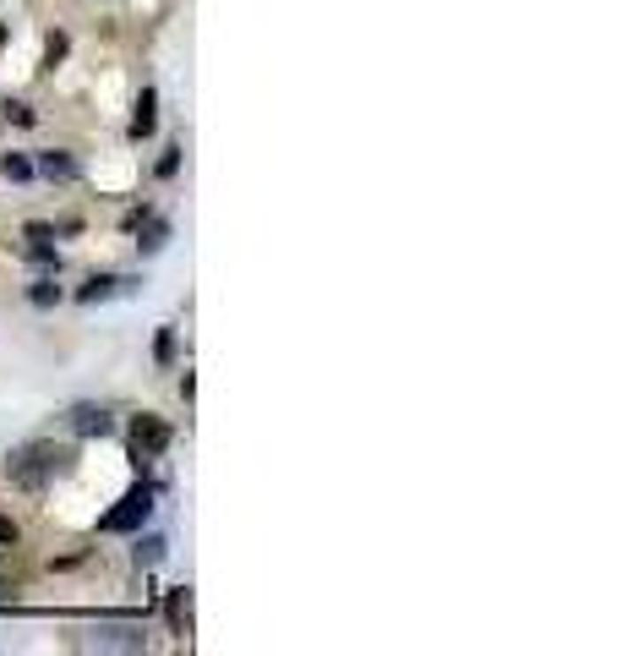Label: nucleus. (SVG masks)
I'll return each instance as SVG.
<instances>
[{
    "label": "nucleus",
    "mask_w": 622,
    "mask_h": 656,
    "mask_svg": "<svg viewBox=\"0 0 622 656\" xmlns=\"http://www.w3.org/2000/svg\"><path fill=\"white\" fill-rule=\"evenodd\" d=\"M65 465H72V454H65V449H17L6 459V476L17 487H44L55 471H65Z\"/></svg>",
    "instance_id": "nucleus-1"
},
{
    "label": "nucleus",
    "mask_w": 622,
    "mask_h": 656,
    "mask_svg": "<svg viewBox=\"0 0 622 656\" xmlns=\"http://www.w3.org/2000/svg\"><path fill=\"white\" fill-rule=\"evenodd\" d=\"M148 514H153V492H148V487H131L120 504H115L104 520H98V530H137Z\"/></svg>",
    "instance_id": "nucleus-2"
},
{
    "label": "nucleus",
    "mask_w": 622,
    "mask_h": 656,
    "mask_svg": "<svg viewBox=\"0 0 622 656\" xmlns=\"http://www.w3.org/2000/svg\"><path fill=\"white\" fill-rule=\"evenodd\" d=\"M170 421H158V416H137L131 421V454H137V465L142 459H158L164 449H170Z\"/></svg>",
    "instance_id": "nucleus-3"
},
{
    "label": "nucleus",
    "mask_w": 622,
    "mask_h": 656,
    "mask_svg": "<svg viewBox=\"0 0 622 656\" xmlns=\"http://www.w3.org/2000/svg\"><path fill=\"white\" fill-rule=\"evenodd\" d=\"M82 645H98V651H142V629H93Z\"/></svg>",
    "instance_id": "nucleus-4"
},
{
    "label": "nucleus",
    "mask_w": 622,
    "mask_h": 656,
    "mask_svg": "<svg viewBox=\"0 0 622 656\" xmlns=\"http://www.w3.org/2000/svg\"><path fill=\"white\" fill-rule=\"evenodd\" d=\"M158 127V93L142 88V99H137V115H131V137H153Z\"/></svg>",
    "instance_id": "nucleus-5"
},
{
    "label": "nucleus",
    "mask_w": 622,
    "mask_h": 656,
    "mask_svg": "<svg viewBox=\"0 0 622 656\" xmlns=\"http://www.w3.org/2000/svg\"><path fill=\"white\" fill-rule=\"evenodd\" d=\"M115 290H131V279H110V274H93V279H88V285L77 290V301H88V306H93V301H104V296H115Z\"/></svg>",
    "instance_id": "nucleus-6"
},
{
    "label": "nucleus",
    "mask_w": 622,
    "mask_h": 656,
    "mask_svg": "<svg viewBox=\"0 0 622 656\" xmlns=\"http://www.w3.org/2000/svg\"><path fill=\"white\" fill-rule=\"evenodd\" d=\"M39 175H50V181H77V159L72 153H39Z\"/></svg>",
    "instance_id": "nucleus-7"
},
{
    "label": "nucleus",
    "mask_w": 622,
    "mask_h": 656,
    "mask_svg": "<svg viewBox=\"0 0 622 656\" xmlns=\"http://www.w3.org/2000/svg\"><path fill=\"white\" fill-rule=\"evenodd\" d=\"M72 427H77L82 437H104V432H110L115 421H110L104 411H93V405H82V411H72Z\"/></svg>",
    "instance_id": "nucleus-8"
},
{
    "label": "nucleus",
    "mask_w": 622,
    "mask_h": 656,
    "mask_svg": "<svg viewBox=\"0 0 622 656\" xmlns=\"http://www.w3.org/2000/svg\"><path fill=\"white\" fill-rule=\"evenodd\" d=\"M27 301H33V306H55V301H60V285H55V279H39V285L27 290Z\"/></svg>",
    "instance_id": "nucleus-9"
},
{
    "label": "nucleus",
    "mask_w": 622,
    "mask_h": 656,
    "mask_svg": "<svg viewBox=\"0 0 622 656\" xmlns=\"http://www.w3.org/2000/svg\"><path fill=\"white\" fill-rule=\"evenodd\" d=\"M0 170H6V181H27V175H33V165L22 159V153H6V159H0Z\"/></svg>",
    "instance_id": "nucleus-10"
},
{
    "label": "nucleus",
    "mask_w": 622,
    "mask_h": 656,
    "mask_svg": "<svg viewBox=\"0 0 622 656\" xmlns=\"http://www.w3.org/2000/svg\"><path fill=\"white\" fill-rule=\"evenodd\" d=\"M164 547H170L164 536H148V542H137V564H158V558H164Z\"/></svg>",
    "instance_id": "nucleus-11"
},
{
    "label": "nucleus",
    "mask_w": 622,
    "mask_h": 656,
    "mask_svg": "<svg viewBox=\"0 0 622 656\" xmlns=\"http://www.w3.org/2000/svg\"><path fill=\"white\" fill-rule=\"evenodd\" d=\"M153 356H158L164 367L175 361V328H158V345H153Z\"/></svg>",
    "instance_id": "nucleus-12"
},
{
    "label": "nucleus",
    "mask_w": 622,
    "mask_h": 656,
    "mask_svg": "<svg viewBox=\"0 0 622 656\" xmlns=\"http://www.w3.org/2000/svg\"><path fill=\"white\" fill-rule=\"evenodd\" d=\"M65 50H72V39H65V34H50L44 39V60H50V66H55V60H65Z\"/></svg>",
    "instance_id": "nucleus-13"
},
{
    "label": "nucleus",
    "mask_w": 622,
    "mask_h": 656,
    "mask_svg": "<svg viewBox=\"0 0 622 656\" xmlns=\"http://www.w3.org/2000/svg\"><path fill=\"white\" fill-rule=\"evenodd\" d=\"M164 235H170V225H164V219H153V225H148V235H142V252H158V246H164Z\"/></svg>",
    "instance_id": "nucleus-14"
},
{
    "label": "nucleus",
    "mask_w": 622,
    "mask_h": 656,
    "mask_svg": "<svg viewBox=\"0 0 622 656\" xmlns=\"http://www.w3.org/2000/svg\"><path fill=\"white\" fill-rule=\"evenodd\" d=\"M186 607H191L186 590H170V623H180V618H186Z\"/></svg>",
    "instance_id": "nucleus-15"
},
{
    "label": "nucleus",
    "mask_w": 622,
    "mask_h": 656,
    "mask_svg": "<svg viewBox=\"0 0 622 656\" xmlns=\"http://www.w3.org/2000/svg\"><path fill=\"white\" fill-rule=\"evenodd\" d=\"M6 547H17V520L0 514V552H6Z\"/></svg>",
    "instance_id": "nucleus-16"
},
{
    "label": "nucleus",
    "mask_w": 622,
    "mask_h": 656,
    "mask_svg": "<svg viewBox=\"0 0 622 656\" xmlns=\"http://www.w3.org/2000/svg\"><path fill=\"white\" fill-rule=\"evenodd\" d=\"M6 120H17V127H33V120H39V115H33L27 104H6Z\"/></svg>",
    "instance_id": "nucleus-17"
},
{
    "label": "nucleus",
    "mask_w": 622,
    "mask_h": 656,
    "mask_svg": "<svg viewBox=\"0 0 622 656\" xmlns=\"http://www.w3.org/2000/svg\"><path fill=\"white\" fill-rule=\"evenodd\" d=\"M175 170H180V148H170V153H164V159H158V175H164V181H170Z\"/></svg>",
    "instance_id": "nucleus-18"
},
{
    "label": "nucleus",
    "mask_w": 622,
    "mask_h": 656,
    "mask_svg": "<svg viewBox=\"0 0 622 656\" xmlns=\"http://www.w3.org/2000/svg\"><path fill=\"white\" fill-rule=\"evenodd\" d=\"M0 50H6V27H0Z\"/></svg>",
    "instance_id": "nucleus-19"
}]
</instances>
